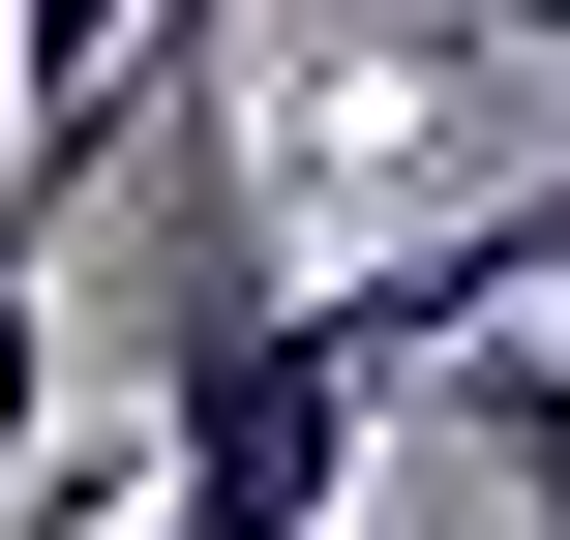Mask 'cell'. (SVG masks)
Returning <instances> with one entry per match:
<instances>
[{
  "mask_svg": "<svg viewBox=\"0 0 570 540\" xmlns=\"http://www.w3.org/2000/svg\"><path fill=\"white\" fill-rule=\"evenodd\" d=\"M391 391H421V361H391L331 271H240V301H180V361H150V540H331Z\"/></svg>",
  "mask_w": 570,
  "mask_h": 540,
  "instance_id": "6da1fadb",
  "label": "cell"
},
{
  "mask_svg": "<svg viewBox=\"0 0 570 540\" xmlns=\"http://www.w3.org/2000/svg\"><path fill=\"white\" fill-rule=\"evenodd\" d=\"M421 391H451V451H481V511H511V540H570V331H541V301H511V331H451Z\"/></svg>",
  "mask_w": 570,
  "mask_h": 540,
  "instance_id": "7a4b0ae2",
  "label": "cell"
},
{
  "mask_svg": "<svg viewBox=\"0 0 570 540\" xmlns=\"http://www.w3.org/2000/svg\"><path fill=\"white\" fill-rule=\"evenodd\" d=\"M120 30H150V0H0V60H30V120H60V150H90V90H120Z\"/></svg>",
  "mask_w": 570,
  "mask_h": 540,
  "instance_id": "3957f363",
  "label": "cell"
},
{
  "mask_svg": "<svg viewBox=\"0 0 570 540\" xmlns=\"http://www.w3.org/2000/svg\"><path fill=\"white\" fill-rule=\"evenodd\" d=\"M30 210H60V120H30V60H0V301H30Z\"/></svg>",
  "mask_w": 570,
  "mask_h": 540,
  "instance_id": "277c9868",
  "label": "cell"
},
{
  "mask_svg": "<svg viewBox=\"0 0 570 540\" xmlns=\"http://www.w3.org/2000/svg\"><path fill=\"white\" fill-rule=\"evenodd\" d=\"M481 240H511V301H541V331H570V180H511Z\"/></svg>",
  "mask_w": 570,
  "mask_h": 540,
  "instance_id": "5b68a950",
  "label": "cell"
},
{
  "mask_svg": "<svg viewBox=\"0 0 570 540\" xmlns=\"http://www.w3.org/2000/svg\"><path fill=\"white\" fill-rule=\"evenodd\" d=\"M331 540H361V511H331Z\"/></svg>",
  "mask_w": 570,
  "mask_h": 540,
  "instance_id": "8992f818",
  "label": "cell"
}]
</instances>
